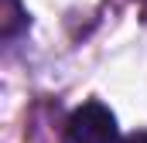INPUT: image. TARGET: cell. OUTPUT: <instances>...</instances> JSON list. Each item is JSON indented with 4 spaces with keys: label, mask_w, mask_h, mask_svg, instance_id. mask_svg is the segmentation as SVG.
<instances>
[{
    "label": "cell",
    "mask_w": 147,
    "mask_h": 143,
    "mask_svg": "<svg viewBox=\"0 0 147 143\" xmlns=\"http://www.w3.org/2000/svg\"><path fill=\"white\" fill-rule=\"evenodd\" d=\"M24 24H28V10L21 7V0H3V10H0V34L14 37Z\"/></svg>",
    "instance_id": "2"
},
{
    "label": "cell",
    "mask_w": 147,
    "mask_h": 143,
    "mask_svg": "<svg viewBox=\"0 0 147 143\" xmlns=\"http://www.w3.org/2000/svg\"><path fill=\"white\" fill-rule=\"evenodd\" d=\"M69 136L72 143H116L120 140L116 116L103 102H82L69 116Z\"/></svg>",
    "instance_id": "1"
},
{
    "label": "cell",
    "mask_w": 147,
    "mask_h": 143,
    "mask_svg": "<svg viewBox=\"0 0 147 143\" xmlns=\"http://www.w3.org/2000/svg\"><path fill=\"white\" fill-rule=\"evenodd\" d=\"M120 143H147V130H140V133H130V136H123Z\"/></svg>",
    "instance_id": "3"
}]
</instances>
